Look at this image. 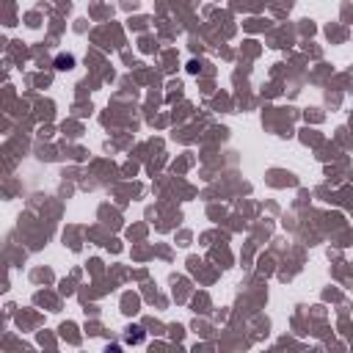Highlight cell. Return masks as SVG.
Instances as JSON below:
<instances>
[{"mask_svg": "<svg viewBox=\"0 0 353 353\" xmlns=\"http://www.w3.org/2000/svg\"><path fill=\"white\" fill-rule=\"evenodd\" d=\"M141 339H144V331L138 329V326L127 331V342H141Z\"/></svg>", "mask_w": 353, "mask_h": 353, "instance_id": "1", "label": "cell"}, {"mask_svg": "<svg viewBox=\"0 0 353 353\" xmlns=\"http://www.w3.org/2000/svg\"><path fill=\"white\" fill-rule=\"evenodd\" d=\"M105 353H121V351H119V348H116V345H113V348H108V351H105Z\"/></svg>", "mask_w": 353, "mask_h": 353, "instance_id": "2", "label": "cell"}]
</instances>
